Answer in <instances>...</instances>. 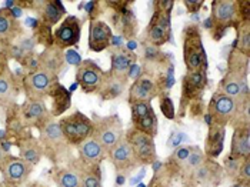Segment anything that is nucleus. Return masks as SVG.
Returning <instances> with one entry per match:
<instances>
[{
    "label": "nucleus",
    "instance_id": "obj_4",
    "mask_svg": "<svg viewBox=\"0 0 250 187\" xmlns=\"http://www.w3.org/2000/svg\"><path fill=\"white\" fill-rule=\"evenodd\" d=\"M240 106L242 104H237V102L233 97H229L223 93L213 94L209 104V114L212 116V122L226 126L239 113Z\"/></svg>",
    "mask_w": 250,
    "mask_h": 187
},
{
    "label": "nucleus",
    "instance_id": "obj_18",
    "mask_svg": "<svg viewBox=\"0 0 250 187\" xmlns=\"http://www.w3.org/2000/svg\"><path fill=\"white\" fill-rule=\"evenodd\" d=\"M79 153H80V157L83 159L84 163L93 166L103 159L104 149L97 143L95 139H86L84 142L80 143Z\"/></svg>",
    "mask_w": 250,
    "mask_h": 187
},
{
    "label": "nucleus",
    "instance_id": "obj_11",
    "mask_svg": "<svg viewBox=\"0 0 250 187\" xmlns=\"http://www.w3.org/2000/svg\"><path fill=\"white\" fill-rule=\"evenodd\" d=\"M237 15V1L233 0H214L212 6V20L216 26H228Z\"/></svg>",
    "mask_w": 250,
    "mask_h": 187
},
{
    "label": "nucleus",
    "instance_id": "obj_38",
    "mask_svg": "<svg viewBox=\"0 0 250 187\" xmlns=\"http://www.w3.org/2000/svg\"><path fill=\"white\" fill-rule=\"evenodd\" d=\"M240 160L242 159H239V157H234V156H229L228 159H226V170L229 171V173H237V170L240 168Z\"/></svg>",
    "mask_w": 250,
    "mask_h": 187
},
{
    "label": "nucleus",
    "instance_id": "obj_8",
    "mask_svg": "<svg viewBox=\"0 0 250 187\" xmlns=\"http://www.w3.org/2000/svg\"><path fill=\"white\" fill-rule=\"evenodd\" d=\"M170 38V15L156 10L149 26V40L156 46H162Z\"/></svg>",
    "mask_w": 250,
    "mask_h": 187
},
{
    "label": "nucleus",
    "instance_id": "obj_12",
    "mask_svg": "<svg viewBox=\"0 0 250 187\" xmlns=\"http://www.w3.org/2000/svg\"><path fill=\"white\" fill-rule=\"evenodd\" d=\"M55 84V75L49 70H38L27 77V87L35 94H49Z\"/></svg>",
    "mask_w": 250,
    "mask_h": 187
},
{
    "label": "nucleus",
    "instance_id": "obj_39",
    "mask_svg": "<svg viewBox=\"0 0 250 187\" xmlns=\"http://www.w3.org/2000/svg\"><path fill=\"white\" fill-rule=\"evenodd\" d=\"M64 57H66V62H67L69 64H73V66H77V67L82 64V57H80V55L77 53L76 50H73V49H69V50L66 52Z\"/></svg>",
    "mask_w": 250,
    "mask_h": 187
},
{
    "label": "nucleus",
    "instance_id": "obj_45",
    "mask_svg": "<svg viewBox=\"0 0 250 187\" xmlns=\"http://www.w3.org/2000/svg\"><path fill=\"white\" fill-rule=\"evenodd\" d=\"M7 160V156L4 154V151L0 149V166L3 167V165H4V162Z\"/></svg>",
    "mask_w": 250,
    "mask_h": 187
},
{
    "label": "nucleus",
    "instance_id": "obj_13",
    "mask_svg": "<svg viewBox=\"0 0 250 187\" xmlns=\"http://www.w3.org/2000/svg\"><path fill=\"white\" fill-rule=\"evenodd\" d=\"M231 156L239 159H249L250 156V131L249 125L239 126L231 139Z\"/></svg>",
    "mask_w": 250,
    "mask_h": 187
},
{
    "label": "nucleus",
    "instance_id": "obj_5",
    "mask_svg": "<svg viewBox=\"0 0 250 187\" xmlns=\"http://www.w3.org/2000/svg\"><path fill=\"white\" fill-rule=\"evenodd\" d=\"M103 70L97 66L93 60L82 62L76 73L77 84H80L84 93H95L100 89L103 82Z\"/></svg>",
    "mask_w": 250,
    "mask_h": 187
},
{
    "label": "nucleus",
    "instance_id": "obj_24",
    "mask_svg": "<svg viewBox=\"0 0 250 187\" xmlns=\"http://www.w3.org/2000/svg\"><path fill=\"white\" fill-rule=\"evenodd\" d=\"M18 27L16 19L12 16L9 9H1L0 10V38L4 39L10 36Z\"/></svg>",
    "mask_w": 250,
    "mask_h": 187
},
{
    "label": "nucleus",
    "instance_id": "obj_40",
    "mask_svg": "<svg viewBox=\"0 0 250 187\" xmlns=\"http://www.w3.org/2000/svg\"><path fill=\"white\" fill-rule=\"evenodd\" d=\"M183 139H185V134H183V133H180V131H173V133L170 134V137H169L167 147L174 149V147L180 146V143L183 142Z\"/></svg>",
    "mask_w": 250,
    "mask_h": 187
},
{
    "label": "nucleus",
    "instance_id": "obj_22",
    "mask_svg": "<svg viewBox=\"0 0 250 187\" xmlns=\"http://www.w3.org/2000/svg\"><path fill=\"white\" fill-rule=\"evenodd\" d=\"M20 157L30 166L38 165L40 157H42V150L33 142H23L20 146Z\"/></svg>",
    "mask_w": 250,
    "mask_h": 187
},
{
    "label": "nucleus",
    "instance_id": "obj_29",
    "mask_svg": "<svg viewBox=\"0 0 250 187\" xmlns=\"http://www.w3.org/2000/svg\"><path fill=\"white\" fill-rule=\"evenodd\" d=\"M59 187H80V179L72 170H62L56 176Z\"/></svg>",
    "mask_w": 250,
    "mask_h": 187
},
{
    "label": "nucleus",
    "instance_id": "obj_33",
    "mask_svg": "<svg viewBox=\"0 0 250 187\" xmlns=\"http://www.w3.org/2000/svg\"><path fill=\"white\" fill-rule=\"evenodd\" d=\"M13 96V86L6 77H0V100H10Z\"/></svg>",
    "mask_w": 250,
    "mask_h": 187
},
{
    "label": "nucleus",
    "instance_id": "obj_27",
    "mask_svg": "<svg viewBox=\"0 0 250 187\" xmlns=\"http://www.w3.org/2000/svg\"><path fill=\"white\" fill-rule=\"evenodd\" d=\"M46 106L43 102L40 100H35L32 102L27 107H26V112H24V116L26 119L29 120H33V122H42L44 119V114H46Z\"/></svg>",
    "mask_w": 250,
    "mask_h": 187
},
{
    "label": "nucleus",
    "instance_id": "obj_14",
    "mask_svg": "<svg viewBox=\"0 0 250 187\" xmlns=\"http://www.w3.org/2000/svg\"><path fill=\"white\" fill-rule=\"evenodd\" d=\"M3 173L9 182L19 183L27 179L30 173V165L21 159H7L3 165Z\"/></svg>",
    "mask_w": 250,
    "mask_h": 187
},
{
    "label": "nucleus",
    "instance_id": "obj_47",
    "mask_svg": "<svg viewBox=\"0 0 250 187\" xmlns=\"http://www.w3.org/2000/svg\"><path fill=\"white\" fill-rule=\"evenodd\" d=\"M0 187H10V186H6V185H0Z\"/></svg>",
    "mask_w": 250,
    "mask_h": 187
},
{
    "label": "nucleus",
    "instance_id": "obj_15",
    "mask_svg": "<svg viewBox=\"0 0 250 187\" xmlns=\"http://www.w3.org/2000/svg\"><path fill=\"white\" fill-rule=\"evenodd\" d=\"M127 83V77H120V76L107 75L103 77L102 86H100V94L104 100L116 99L123 93L125 86Z\"/></svg>",
    "mask_w": 250,
    "mask_h": 187
},
{
    "label": "nucleus",
    "instance_id": "obj_7",
    "mask_svg": "<svg viewBox=\"0 0 250 187\" xmlns=\"http://www.w3.org/2000/svg\"><path fill=\"white\" fill-rule=\"evenodd\" d=\"M82 35V23L76 16H69L60 24L55 33V43L59 49L72 47L79 43Z\"/></svg>",
    "mask_w": 250,
    "mask_h": 187
},
{
    "label": "nucleus",
    "instance_id": "obj_1",
    "mask_svg": "<svg viewBox=\"0 0 250 187\" xmlns=\"http://www.w3.org/2000/svg\"><path fill=\"white\" fill-rule=\"evenodd\" d=\"M92 133L97 143L104 150H110L122 140L123 127L122 122L117 116L103 117L97 120L96 123H92Z\"/></svg>",
    "mask_w": 250,
    "mask_h": 187
},
{
    "label": "nucleus",
    "instance_id": "obj_3",
    "mask_svg": "<svg viewBox=\"0 0 250 187\" xmlns=\"http://www.w3.org/2000/svg\"><path fill=\"white\" fill-rule=\"evenodd\" d=\"M60 127L66 142L80 145L92 133V122L84 114L76 112L75 114L63 119L60 122Z\"/></svg>",
    "mask_w": 250,
    "mask_h": 187
},
{
    "label": "nucleus",
    "instance_id": "obj_34",
    "mask_svg": "<svg viewBox=\"0 0 250 187\" xmlns=\"http://www.w3.org/2000/svg\"><path fill=\"white\" fill-rule=\"evenodd\" d=\"M82 185H83V187H102V185H100V177L97 174H95L93 171L83 174Z\"/></svg>",
    "mask_w": 250,
    "mask_h": 187
},
{
    "label": "nucleus",
    "instance_id": "obj_25",
    "mask_svg": "<svg viewBox=\"0 0 250 187\" xmlns=\"http://www.w3.org/2000/svg\"><path fill=\"white\" fill-rule=\"evenodd\" d=\"M44 137L50 143H55V145L66 142L62 127H60V123H56V122H49V123L44 125Z\"/></svg>",
    "mask_w": 250,
    "mask_h": 187
},
{
    "label": "nucleus",
    "instance_id": "obj_32",
    "mask_svg": "<svg viewBox=\"0 0 250 187\" xmlns=\"http://www.w3.org/2000/svg\"><path fill=\"white\" fill-rule=\"evenodd\" d=\"M160 110H162L163 116L166 119H169V120H173L174 119L173 102H172V99L167 94L162 96V99H160Z\"/></svg>",
    "mask_w": 250,
    "mask_h": 187
},
{
    "label": "nucleus",
    "instance_id": "obj_43",
    "mask_svg": "<svg viewBox=\"0 0 250 187\" xmlns=\"http://www.w3.org/2000/svg\"><path fill=\"white\" fill-rule=\"evenodd\" d=\"M159 55V50H157V47H154V46H147L146 47V50H145V56L146 59H154V57Z\"/></svg>",
    "mask_w": 250,
    "mask_h": 187
},
{
    "label": "nucleus",
    "instance_id": "obj_36",
    "mask_svg": "<svg viewBox=\"0 0 250 187\" xmlns=\"http://www.w3.org/2000/svg\"><path fill=\"white\" fill-rule=\"evenodd\" d=\"M136 82H137L143 89H146L147 92H150L153 96L157 94V86L154 84L153 80H150V79H147V77H142V79H137Z\"/></svg>",
    "mask_w": 250,
    "mask_h": 187
},
{
    "label": "nucleus",
    "instance_id": "obj_42",
    "mask_svg": "<svg viewBox=\"0 0 250 187\" xmlns=\"http://www.w3.org/2000/svg\"><path fill=\"white\" fill-rule=\"evenodd\" d=\"M173 4H174L173 0H162V1H159V9H157V10H160V12H165V13H169V15H170V10L173 9Z\"/></svg>",
    "mask_w": 250,
    "mask_h": 187
},
{
    "label": "nucleus",
    "instance_id": "obj_30",
    "mask_svg": "<svg viewBox=\"0 0 250 187\" xmlns=\"http://www.w3.org/2000/svg\"><path fill=\"white\" fill-rule=\"evenodd\" d=\"M203 162H205V154L197 147H192V151H190L189 157L185 160L183 166L186 168H189V170H194V168L199 167Z\"/></svg>",
    "mask_w": 250,
    "mask_h": 187
},
{
    "label": "nucleus",
    "instance_id": "obj_28",
    "mask_svg": "<svg viewBox=\"0 0 250 187\" xmlns=\"http://www.w3.org/2000/svg\"><path fill=\"white\" fill-rule=\"evenodd\" d=\"M240 44V52L249 56L250 53V24L249 21H243L239 26V38L236 40V44Z\"/></svg>",
    "mask_w": 250,
    "mask_h": 187
},
{
    "label": "nucleus",
    "instance_id": "obj_35",
    "mask_svg": "<svg viewBox=\"0 0 250 187\" xmlns=\"http://www.w3.org/2000/svg\"><path fill=\"white\" fill-rule=\"evenodd\" d=\"M237 176H239V180L240 183L245 182V185H249L250 180V162L249 159L245 160V163H242L240 168L237 170Z\"/></svg>",
    "mask_w": 250,
    "mask_h": 187
},
{
    "label": "nucleus",
    "instance_id": "obj_21",
    "mask_svg": "<svg viewBox=\"0 0 250 187\" xmlns=\"http://www.w3.org/2000/svg\"><path fill=\"white\" fill-rule=\"evenodd\" d=\"M217 171H219V167L216 163L203 162L199 167L193 170V176L199 183H210L212 180H214Z\"/></svg>",
    "mask_w": 250,
    "mask_h": 187
},
{
    "label": "nucleus",
    "instance_id": "obj_6",
    "mask_svg": "<svg viewBox=\"0 0 250 187\" xmlns=\"http://www.w3.org/2000/svg\"><path fill=\"white\" fill-rule=\"evenodd\" d=\"M126 140L130 143L132 149L135 151L137 162L150 165L156 160V147H154L153 137H150L142 131L135 130L129 134V137Z\"/></svg>",
    "mask_w": 250,
    "mask_h": 187
},
{
    "label": "nucleus",
    "instance_id": "obj_26",
    "mask_svg": "<svg viewBox=\"0 0 250 187\" xmlns=\"http://www.w3.org/2000/svg\"><path fill=\"white\" fill-rule=\"evenodd\" d=\"M153 97V94L150 93V92H147L146 89H143L137 82H135L130 86V90H129V102H130V104L140 103V102H150Z\"/></svg>",
    "mask_w": 250,
    "mask_h": 187
},
{
    "label": "nucleus",
    "instance_id": "obj_19",
    "mask_svg": "<svg viewBox=\"0 0 250 187\" xmlns=\"http://www.w3.org/2000/svg\"><path fill=\"white\" fill-rule=\"evenodd\" d=\"M50 96L53 97V114L58 116V114H62L63 112H66L69 107H70V103H72V97H70V93L62 86L56 83L52 90H50Z\"/></svg>",
    "mask_w": 250,
    "mask_h": 187
},
{
    "label": "nucleus",
    "instance_id": "obj_10",
    "mask_svg": "<svg viewBox=\"0 0 250 187\" xmlns=\"http://www.w3.org/2000/svg\"><path fill=\"white\" fill-rule=\"evenodd\" d=\"M109 151H110V159L119 171L132 170L137 163L135 151L127 140H120L115 147H112Z\"/></svg>",
    "mask_w": 250,
    "mask_h": 187
},
{
    "label": "nucleus",
    "instance_id": "obj_31",
    "mask_svg": "<svg viewBox=\"0 0 250 187\" xmlns=\"http://www.w3.org/2000/svg\"><path fill=\"white\" fill-rule=\"evenodd\" d=\"M152 104L150 102H140V103H133L132 104V119L133 122L139 120L140 117H143L145 114L152 112Z\"/></svg>",
    "mask_w": 250,
    "mask_h": 187
},
{
    "label": "nucleus",
    "instance_id": "obj_23",
    "mask_svg": "<svg viewBox=\"0 0 250 187\" xmlns=\"http://www.w3.org/2000/svg\"><path fill=\"white\" fill-rule=\"evenodd\" d=\"M133 123H135L136 130L142 131L150 137H153L157 133V119H156V114H154L153 110L145 114L143 117H140L139 120H136Z\"/></svg>",
    "mask_w": 250,
    "mask_h": 187
},
{
    "label": "nucleus",
    "instance_id": "obj_16",
    "mask_svg": "<svg viewBox=\"0 0 250 187\" xmlns=\"http://www.w3.org/2000/svg\"><path fill=\"white\" fill-rule=\"evenodd\" d=\"M135 64V53L130 50H117L112 55V70L110 73L120 77H127V72Z\"/></svg>",
    "mask_w": 250,
    "mask_h": 187
},
{
    "label": "nucleus",
    "instance_id": "obj_46",
    "mask_svg": "<svg viewBox=\"0 0 250 187\" xmlns=\"http://www.w3.org/2000/svg\"><path fill=\"white\" fill-rule=\"evenodd\" d=\"M234 187H249V185H240V186H234Z\"/></svg>",
    "mask_w": 250,
    "mask_h": 187
},
{
    "label": "nucleus",
    "instance_id": "obj_9",
    "mask_svg": "<svg viewBox=\"0 0 250 187\" xmlns=\"http://www.w3.org/2000/svg\"><path fill=\"white\" fill-rule=\"evenodd\" d=\"M112 30L102 20H92L89 26V47L93 52H102L110 46Z\"/></svg>",
    "mask_w": 250,
    "mask_h": 187
},
{
    "label": "nucleus",
    "instance_id": "obj_41",
    "mask_svg": "<svg viewBox=\"0 0 250 187\" xmlns=\"http://www.w3.org/2000/svg\"><path fill=\"white\" fill-rule=\"evenodd\" d=\"M202 4H203V1L202 0H185V6H186V9L189 10V12H197L200 7H202Z\"/></svg>",
    "mask_w": 250,
    "mask_h": 187
},
{
    "label": "nucleus",
    "instance_id": "obj_44",
    "mask_svg": "<svg viewBox=\"0 0 250 187\" xmlns=\"http://www.w3.org/2000/svg\"><path fill=\"white\" fill-rule=\"evenodd\" d=\"M139 76H140V67L135 63V64H132V67H130L129 72H127V79L132 77V79H136V80H137Z\"/></svg>",
    "mask_w": 250,
    "mask_h": 187
},
{
    "label": "nucleus",
    "instance_id": "obj_2",
    "mask_svg": "<svg viewBox=\"0 0 250 187\" xmlns=\"http://www.w3.org/2000/svg\"><path fill=\"white\" fill-rule=\"evenodd\" d=\"M185 62L189 72H203L208 67V57L205 53V47L194 27H189L185 32Z\"/></svg>",
    "mask_w": 250,
    "mask_h": 187
},
{
    "label": "nucleus",
    "instance_id": "obj_20",
    "mask_svg": "<svg viewBox=\"0 0 250 187\" xmlns=\"http://www.w3.org/2000/svg\"><path fill=\"white\" fill-rule=\"evenodd\" d=\"M64 13H66V10H64L62 1H43L42 18H43L44 21H47L49 24L58 23Z\"/></svg>",
    "mask_w": 250,
    "mask_h": 187
},
{
    "label": "nucleus",
    "instance_id": "obj_17",
    "mask_svg": "<svg viewBox=\"0 0 250 187\" xmlns=\"http://www.w3.org/2000/svg\"><path fill=\"white\" fill-rule=\"evenodd\" d=\"M225 127L223 125L212 123L209 126V134H208V146H206V154L210 157H217L223 149V140H225Z\"/></svg>",
    "mask_w": 250,
    "mask_h": 187
},
{
    "label": "nucleus",
    "instance_id": "obj_37",
    "mask_svg": "<svg viewBox=\"0 0 250 187\" xmlns=\"http://www.w3.org/2000/svg\"><path fill=\"white\" fill-rule=\"evenodd\" d=\"M192 151V147H179L173 153V160H176L177 163H185V160L189 157Z\"/></svg>",
    "mask_w": 250,
    "mask_h": 187
}]
</instances>
